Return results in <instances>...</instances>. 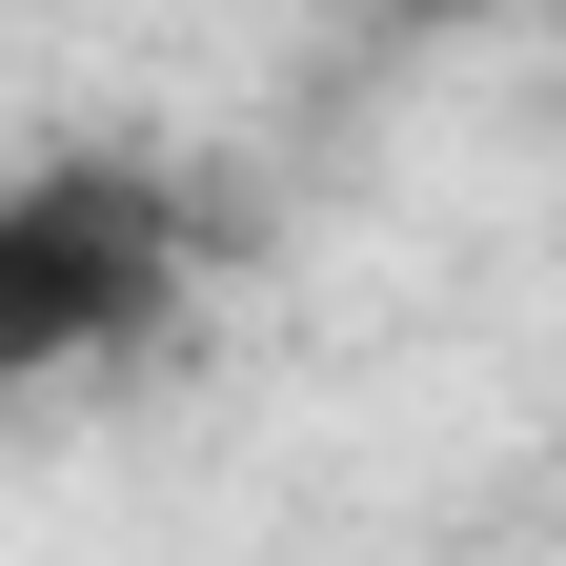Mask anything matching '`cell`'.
<instances>
[{"label": "cell", "instance_id": "obj_1", "mask_svg": "<svg viewBox=\"0 0 566 566\" xmlns=\"http://www.w3.org/2000/svg\"><path fill=\"white\" fill-rule=\"evenodd\" d=\"M202 304V182L163 142H21L0 163V405L122 385Z\"/></svg>", "mask_w": 566, "mask_h": 566}, {"label": "cell", "instance_id": "obj_2", "mask_svg": "<svg viewBox=\"0 0 566 566\" xmlns=\"http://www.w3.org/2000/svg\"><path fill=\"white\" fill-rule=\"evenodd\" d=\"M465 21H506V0H405V41H465Z\"/></svg>", "mask_w": 566, "mask_h": 566}]
</instances>
